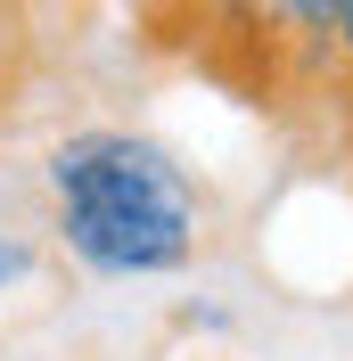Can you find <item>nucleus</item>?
I'll list each match as a JSON object with an SVG mask.
<instances>
[{
    "mask_svg": "<svg viewBox=\"0 0 353 361\" xmlns=\"http://www.w3.org/2000/svg\"><path fill=\"white\" fill-rule=\"evenodd\" d=\"M42 189H49V205H107V214H156V222L205 230L198 173L132 123H83V132L49 140Z\"/></svg>",
    "mask_w": 353,
    "mask_h": 361,
    "instance_id": "f257e3e1",
    "label": "nucleus"
},
{
    "mask_svg": "<svg viewBox=\"0 0 353 361\" xmlns=\"http://www.w3.org/2000/svg\"><path fill=\"white\" fill-rule=\"evenodd\" d=\"M345 8L353 0H296V25H287V90H329Z\"/></svg>",
    "mask_w": 353,
    "mask_h": 361,
    "instance_id": "20e7f679",
    "label": "nucleus"
},
{
    "mask_svg": "<svg viewBox=\"0 0 353 361\" xmlns=\"http://www.w3.org/2000/svg\"><path fill=\"white\" fill-rule=\"evenodd\" d=\"M345 90H353V8L337 25V66H329V99H345Z\"/></svg>",
    "mask_w": 353,
    "mask_h": 361,
    "instance_id": "0eeeda50",
    "label": "nucleus"
},
{
    "mask_svg": "<svg viewBox=\"0 0 353 361\" xmlns=\"http://www.w3.org/2000/svg\"><path fill=\"white\" fill-rule=\"evenodd\" d=\"M49 238L90 279H173L198 263L205 230L156 222V214H107V205H49Z\"/></svg>",
    "mask_w": 353,
    "mask_h": 361,
    "instance_id": "f03ea898",
    "label": "nucleus"
},
{
    "mask_svg": "<svg viewBox=\"0 0 353 361\" xmlns=\"http://www.w3.org/2000/svg\"><path fill=\"white\" fill-rule=\"evenodd\" d=\"M337 123H345V140H353V90H345V99H337Z\"/></svg>",
    "mask_w": 353,
    "mask_h": 361,
    "instance_id": "6e6552de",
    "label": "nucleus"
},
{
    "mask_svg": "<svg viewBox=\"0 0 353 361\" xmlns=\"http://www.w3.org/2000/svg\"><path fill=\"white\" fill-rule=\"evenodd\" d=\"M287 25H296V0H230L205 66H222L239 90L271 99V90H287Z\"/></svg>",
    "mask_w": 353,
    "mask_h": 361,
    "instance_id": "7ed1b4c3",
    "label": "nucleus"
},
{
    "mask_svg": "<svg viewBox=\"0 0 353 361\" xmlns=\"http://www.w3.org/2000/svg\"><path fill=\"white\" fill-rule=\"evenodd\" d=\"M33 271H42V247H33L17 222H0V295H17Z\"/></svg>",
    "mask_w": 353,
    "mask_h": 361,
    "instance_id": "423d86ee",
    "label": "nucleus"
},
{
    "mask_svg": "<svg viewBox=\"0 0 353 361\" xmlns=\"http://www.w3.org/2000/svg\"><path fill=\"white\" fill-rule=\"evenodd\" d=\"M222 17H230V0H140L148 42H156V49H189V58H205V49H214Z\"/></svg>",
    "mask_w": 353,
    "mask_h": 361,
    "instance_id": "39448f33",
    "label": "nucleus"
}]
</instances>
